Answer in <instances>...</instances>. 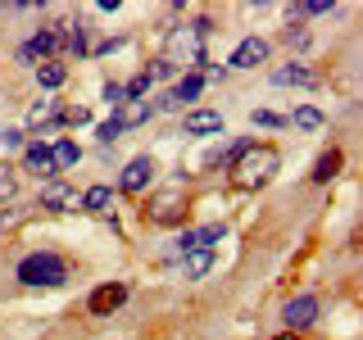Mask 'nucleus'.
Wrapping results in <instances>:
<instances>
[{"instance_id":"bb28decb","label":"nucleus","mask_w":363,"mask_h":340,"mask_svg":"<svg viewBox=\"0 0 363 340\" xmlns=\"http://www.w3.org/2000/svg\"><path fill=\"white\" fill-rule=\"evenodd\" d=\"M64 123H73V128H86V123H91V113H86L82 105H77V109H64Z\"/></svg>"},{"instance_id":"9d476101","label":"nucleus","mask_w":363,"mask_h":340,"mask_svg":"<svg viewBox=\"0 0 363 340\" xmlns=\"http://www.w3.org/2000/svg\"><path fill=\"white\" fill-rule=\"evenodd\" d=\"M55 50H60V32H37V37L18 50V60L32 64V60H45V55H55Z\"/></svg>"},{"instance_id":"4468645a","label":"nucleus","mask_w":363,"mask_h":340,"mask_svg":"<svg viewBox=\"0 0 363 340\" xmlns=\"http://www.w3.org/2000/svg\"><path fill=\"white\" fill-rule=\"evenodd\" d=\"M182 264H186V281H200L213 268V249H191V254H182Z\"/></svg>"},{"instance_id":"2eb2a0df","label":"nucleus","mask_w":363,"mask_h":340,"mask_svg":"<svg viewBox=\"0 0 363 340\" xmlns=\"http://www.w3.org/2000/svg\"><path fill=\"white\" fill-rule=\"evenodd\" d=\"M77 159H82V150H77V141H68V136H60V141L50 145V164L55 168H73Z\"/></svg>"},{"instance_id":"1a4fd4ad","label":"nucleus","mask_w":363,"mask_h":340,"mask_svg":"<svg viewBox=\"0 0 363 340\" xmlns=\"http://www.w3.org/2000/svg\"><path fill=\"white\" fill-rule=\"evenodd\" d=\"M182 128H186V136H213V132H223V113H213V109H191Z\"/></svg>"},{"instance_id":"a878e982","label":"nucleus","mask_w":363,"mask_h":340,"mask_svg":"<svg viewBox=\"0 0 363 340\" xmlns=\"http://www.w3.org/2000/svg\"><path fill=\"white\" fill-rule=\"evenodd\" d=\"M255 128H281V113H272V109H255Z\"/></svg>"},{"instance_id":"f8f14e48","label":"nucleus","mask_w":363,"mask_h":340,"mask_svg":"<svg viewBox=\"0 0 363 340\" xmlns=\"http://www.w3.org/2000/svg\"><path fill=\"white\" fill-rule=\"evenodd\" d=\"M113 118H118L123 132H128V128H141V123H150V100H128V105L113 113Z\"/></svg>"},{"instance_id":"6e6552de","label":"nucleus","mask_w":363,"mask_h":340,"mask_svg":"<svg viewBox=\"0 0 363 340\" xmlns=\"http://www.w3.org/2000/svg\"><path fill=\"white\" fill-rule=\"evenodd\" d=\"M281 317H286L291 332H300V327L318 322V300H313V295H300V300H291V304H286V313H281Z\"/></svg>"},{"instance_id":"7ed1b4c3","label":"nucleus","mask_w":363,"mask_h":340,"mask_svg":"<svg viewBox=\"0 0 363 340\" xmlns=\"http://www.w3.org/2000/svg\"><path fill=\"white\" fill-rule=\"evenodd\" d=\"M182 209H186V191L182 186H168V191H159V196L150 200V222H159V227H173V222H182Z\"/></svg>"},{"instance_id":"f03ea898","label":"nucleus","mask_w":363,"mask_h":340,"mask_svg":"<svg viewBox=\"0 0 363 340\" xmlns=\"http://www.w3.org/2000/svg\"><path fill=\"white\" fill-rule=\"evenodd\" d=\"M18 281H23V286H64V281H68V264L60 254H50V249H41V254H28L18 264Z\"/></svg>"},{"instance_id":"dca6fc26","label":"nucleus","mask_w":363,"mask_h":340,"mask_svg":"<svg viewBox=\"0 0 363 340\" xmlns=\"http://www.w3.org/2000/svg\"><path fill=\"white\" fill-rule=\"evenodd\" d=\"M37 82H41L45 91H60V86L68 82V68L55 64V60H50V64H37Z\"/></svg>"},{"instance_id":"aec40b11","label":"nucleus","mask_w":363,"mask_h":340,"mask_svg":"<svg viewBox=\"0 0 363 340\" xmlns=\"http://www.w3.org/2000/svg\"><path fill=\"white\" fill-rule=\"evenodd\" d=\"M28 123H32V128H41V123H45V128H50V123H64V113L55 109L50 100H41V105H32V113H28Z\"/></svg>"},{"instance_id":"7c9ffc66","label":"nucleus","mask_w":363,"mask_h":340,"mask_svg":"<svg viewBox=\"0 0 363 340\" xmlns=\"http://www.w3.org/2000/svg\"><path fill=\"white\" fill-rule=\"evenodd\" d=\"M0 145H5V150H18V145H23V132H5V136H0Z\"/></svg>"},{"instance_id":"5701e85b","label":"nucleus","mask_w":363,"mask_h":340,"mask_svg":"<svg viewBox=\"0 0 363 340\" xmlns=\"http://www.w3.org/2000/svg\"><path fill=\"white\" fill-rule=\"evenodd\" d=\"M145 91H150V73H136V77H132V82H128V86H123V96H128V100H141V96H145Z\"/></svg>"},{"instance_id":"b1692460","label":"nucleus","mask_w":363,"mask_h":340,"mask_svg":"<svg viewBox=\"0 0 363 340\" xmlns=\"http://www.w3.org/2000/svg\"><path fill=\"white\" fill-rule=\"evenodd\" d=\"M105 105H109L113 113H118L123 105H128V96H123V82H109V86H105Z\"/></svg>"},{"instance_id":"6ab92c4d","label":"nucleus","mask_w":363,"mask_h":340,"mask_svg":"<svg viewBox=\"0 0 363 340\" xmlns=\"http://www.w3.org/2000/svg\"><path fill=\"white\" fill-rule=\"evenodd\" d=\"M28 168H37V173H55L50 145H45V141H32V145H28Z\"/></svg>"},{"instance_id":"9b49d317","label":"nucleus","mask_w":363,"mask_h":340,"mask_svg":"<svg viewBox=\"0 0 363 340\" xmlns=\"http://www.w3.org/2000/svg\"><path fill=\"white\" fill-rule=\"evenodd\" d=\"M272 86H313V73L304 64H281L272 68Z\"/></svg>"},{"instance_id":"f3484780","label":"nucleus","mask_w":363,"mask_h":340,"mask_svg":"<svg viewBox=\"0 0 363 340\" xmlns=\"http://www.w3.org/2000/svg\"><path fill=\"white\" fill-rule=\"evenodd\" d=\"M41 204H45V209H55V213H60V209H68V204H73V191H68L64 181H50V186L41 191Z\"/></svg>"},{"instance_id":"423d86ee","label":"nucleus","mask_w":363,"mask_h":340,"mask_svg":"<svg viewBox=\"0 0 363 340\" xmlns=\"http://www.w3.org/2000/svg\"><path fill=\"white\" fill-rule=\"evenodd\" d=\"M264 60H268V41H264V37H245V41L232 50V68H259Z\"/></svg>"},{"instance_id":"412c9836","label":"nucleus","mask_w":363,"mask_h":340,"mask_svg":"<svg viewBox=\"0 0 363 340\" xmlns=\"http://www.w3.org/2000/svg\"><path fill=\"white\" fill-rule=\"evenodd\" d=\"M295 128H300V132H318V128H323V109H313V105L295 109Z\"/></svg>"},{"instance_id":"a211bd4d","label":"nucleus","mask_w":363,"mask_h":340,"mask_svg":"<svg viewBox=\"0 0 363 340\" xmlns=\"http://www.w3.org/2000/svg\"><path fill=\"white\" fill-rule=\"evenodd\" d=\"M109 200H113V191H109V186H91V191H82V200H77V204H82L86 213H105V209H109Z\"/></svg>"},{"instance_id":"2f4dec72","label":"nucleus","mask_w":363,"mask_h":340,"mask_svg":"<svg viewBox=\"0 0 363 340\" xmlns=\"http://www.w3.org/2000/svg\"><path fill=\"white\" fill-rule=\"evenodd\" d=\"M150 77H173V60H159V64H155V73H150Z\"/></svg>"},{"instance_id":"c756f323","label":"nucleus","mask_w":363,"mask_h":340,"mask_svg":"<svg viewBox=\"0 0 363 340\" xmlns=\"http://www.w3.org/2000/svg\"><path fill=\"white\" fill-rule=\"evenodd\" d=\"M177 249H182V254H191V249H196V232H182L177 236Z\"/></svg>"},{"instance_id":"4be33fe9","label":"nucleus","mask_w":363,"mask_h":340,"mask_svg":"<svg viewBox=\"0 0 363 340\" xmlns=\"http://www.w3.org/2000/svg\"><path fill=\"white\" fill-rule=\"evenodd\" d=\"M218 241H223V222H209V227L196 232V249H213Z\"/></svg>"},{"instance_id":"f257e3e1","label":"nucleus","mask_w":363,"mask_h":340,"mask_svg":"<svg viewBox=\"0 0 363 340\" xmlns=\"http://www.w3.org/2000/svg\"><path fill=\"white\" fill-rule=\"evenodd\" d=\"M277 164H281V154L272 150V145H245V150L236 154V164H232V186L236 191H259L272 173H277Z\"/></svg>"},{"instance_id":"cd10ccee","label":"nucleus","mask_w":363,"mask_h":340,"mask_svg":"<svg viewBox=\"0 0 363 340\" xmlns=\"http://www.w3.org/2000/svg\"><path fill=\"white\" fill-rule=\"evenodd\" d=\"M68 50H73V55H82V50H86V37H82V28H73V32H68Z\"/></svg>"},{"instance_id":"473e14b6","label":"nucleus","mask_w":363,"mask_h":340,"mask_svg":"<svg viewBox=\"0 0 363 340\" xmlns=\"http://www.w3.org/2000/svg\"><path fill=\"white\" fill-rule=\"evenodd\" d=\"M272 340H300V336H295V332H281V336H272Z\"/></svg>"},{"instance_id":"0eeeda50","label":"nucleus","mask_w":363,"mask_h":340,"mask_svg":"<svg viewBox=\"0 0 363 340\" xmlns=\"http://www.w3.org/2000/svg\"><path fill=\"white\" fill-rule=\"evenodd\" d=\"M200 91H204V77H200V73H186V77H182V82H177L173 91H168L164 100H159V105H164V109H182L186 100H196Z\"/></svg>"},{"instance_id":"39448f33","label":"nucleus","mask_w":363,"mask_h":340,"mask_svg":"<svg viewBox=\"0 0 363 340\" xmlns=\"http://www.w3.org/2000/svg\"><path fill=\"white\" fill-rule=\"evenodd\" d=\"M123 304H128V286H123V281H105V286H96V290H91L86 309L96 313V317H109L113 309H123Z\"/></svg>"},{"instance_id":"ddd939ff","label":"nucleus","mask_w":363,"mask_h":340,"mask_svg":"<svg viewBox=\"0 0 363 340\" xmlns=\"http://www.w3.org/2000/svg\"><path fill=\"white\" fill-rule=\"evenodd\" d=\"M340 164H345V159H340V150H327V154H318V164H313V181L318 186H327V181H332L336 173H340Z\"/></svg>"},{"instance_id":"20e7f679","label":"nucleus","mask_w":363,"mask_h":340,"mask_svg":"<svg viewBox=\"0 0 363 340\" xmlns=\"http://www.w3.org/2000/svg\"><path fill=\"white\" fill-rule=\"evenodd\" d=\"M155 181V159L150 154H136L128 159V168H123V177H118V191H128V196H136V191H145Z\"/></svg>"},{"instance_id":"c85d7f7f","label":"nucleus","mask_w":363,"mask_h":340,"mask_svg":"<svg viewBox=\"0 0 363 340\" xmlns=\"http://www.w3.org/2000/svg\"><path fill=\"white\" fill-rule=\"evenodd\" d=\"M327 9H332V5H327V0H309V5H300V9H295V14H327Z\"/></svg>"},{"instance_id":"393cba45","label":"nucleus","mask_w":363,"mask_h":340,"mask_svg":"<svg viewBox=\"0 0 363 340\" xmlns=\"http://www.w3.org/2000/svg\"><path fill=\"white\" fill-rule=\"evenodd\" d=\"M96 136H100V141H118V136H123V128H118V118H105V123H100V128H96Z\"/></svg>"}]
</instances>
